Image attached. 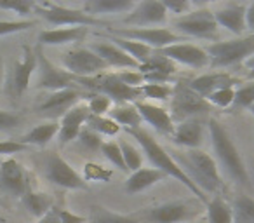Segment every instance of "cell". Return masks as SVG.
Here are the masks:
<instances>
[{
  "label": "cell",
  "mask_w": 254,
  "mask_h": 223,
  "mask_svg": "<svg viewBox=\"0 0 254 223\" xmlns=\"http://www.w3.org/2000/svg\"><path fill=\"white\" fill-rule=\"evenodd\" d=\"M126 133L129 136H132L134 140H138V143L141 145L143 153H145L146 159L152 162V166L155 167V169L162 171L166 176H171V178H174L176 181H180V183L185 185V187H187L191 194L197 195V199L202 202V204H204V206L207 204V202H209L207 195H205L204 192H202L200 188H198L197 185H195L193 181L187 176V174H185V171L181 169L180 164L174 160V157L169 155V153H167V150L164 149V147L160 145V143L157 142V140L153 138V136L150 135L146 129L138 128V129H131V131H126Z\"/></svg>",
  "instance_id": "cell-1"
},
{
  "label": "cell",
  "mask_w": 254,
  "mask_h": 223,
  "mask_svg": "<svg viewBox=\"0 0 254 223\" xmlns=\"http://www.w3.org/2000/svg\"><path fill=\"white\" fill-rule=\"evenodd\" d=\"M207 129L218 164L225 169V173L228 174V178L233 183L240 185V187H249V171H247L246 164H244L242 157L239 153V149L235 147L233 140L230 138L226 129L216 119H211L207 122Z\"/></svg>",
  "instance_id": "cell-2"
},
{
  "label": "cell",
  "mask_w": 254,
  "mask_h": 223,
  "mask_svg": "<svg viewBox=\"0 0 254 223\" xmlns=\"http://www.w3.org/2000/svg\"><path fill=\"white\" fill-rule=\"evenodd\" d=\"M188 178L200 188L204 194L218 192L223 188V178L219 174L218 162L200 149H191L183 153V157H174Z\"/></svg>",
  "instance_id": "cell-3"
},
{
  "label": "cell",
  "mask_w": 254,
  "mask_h": 223,
  "mask_svg": "<svg viewBox=\"0 0 254 223\" xmlns=\"http://www.w3.org/2000/svg\"><path fill=\"white\" fill-rule=\"evenodd\" d=\"M212 68H228L247 61L254 56V37H239L233 40H218L207 47Z\"/></svg>",
  "instance_id": "cell-4"
},
{
  "label": "cell",
  "mask_w": 254,
  "mask_h": 223,
  "mask_svg": "<svg viewBox=\"0 0 254 223\" xmlns=\"http://www.w3.org/2000/svg\"><path fill=\"white\" fill-rule=\"evenodd\" d=\"M44 176L53 185L66 190H89L87 181L58 152H39Z\"/></svg>",
  "instance_id": "cell-5"
},
{
  "label": "cell",
  "mask_w": 254,
  "mask_h": 223,
  "mask_svg": "<svg viewBox=\"0 0 254 223\" xmlns=\"http://www.w3.org/2000/svg\"><path fill=\"white\" fill-rule=\"evenodd\" d=\"M35 14H39L46 23L58 28H71V26H108L99 18L85 14L82 9H70L66 5L54 2H35Z\"/></svg>",
  "instance_id": "cell-6"
},
{
  "label": "cell",
  "mask_w": 254,
  "mask_h": 223,
  "mask_svg": "<svg viewBox=\"0 0 254 223\" xmlns=\"http://www.w3.org/2000/svg\"><path fill=\"white\" fill-rule=\"evenodd\" d=\"M77 84H82L85 89H91L96 94H105L112 99L117 105L122 103H138L141 98V89L129 87L124 84L117 74H99L94 77H85V78H75Z\"/></svg>",
  "instance_id": "cell-7"
},
{
  "label": "cell",
  "mask_w": 254,
  "mask_h": 223,
  "mask_svg": "<svg viewBox=\"0 0 254 223\" xmlns=\"http://www.w3.org/2000/svg\"><path fill=\"white\" fill-rule=\"evenodd\" d=\"M211 112V105L207 99L202 98L195 91L188 87V84H176L173 87V96H171V110L169 114L173 121H190L197 115Z\"/></svg>",
  "instance_id": "cell-8"
},
{
  "label": "cell",
  "mask_w": 254,
  "mask_h": 223,
  "mask_svg": "<svg viewBox=\"0 0 254 223\" xmlns=\"http://www.w3.org/2000/svg\"><path fill=\"white\" fill-rule=\"evenodd\" d=\"M173 26L187 37H195V39H218V23L214 19V12L209 9H197L190 11L188 14L174 18Z\"/></svg>",
  "instance_id": "cell-9"
},
{
  "label": "cell",
  "mask_w": 254,
  "mask_h": 223,
  "mask_svg": "<svg viewBox=\"0 0 254 223\" xmlns=\"http://www.w3.org/2000/svg\"><path fill=\"white\" fill-rule=\"evenodd\" d=\"M63 68L75 78H85L105 74L110 67L89 47H73L63 56Z\"/></svg>",
  "instance_id": "cell-10"
},
{
  "label": "cell",
  "mask_w": 254,
  "mask_h": 223,
  "mask_svg": "<svg viewBox=\"0 0 254 223\" xmlns=\"http://www.w3.org/2000/svg\"><path fill=\"white\" fill-rule=\"evenodd\" d=\"M108 32L110 35L141 42L152 47L153 51H160L164 47L173 46V44L187 42L183 35H178L167 28H108Z\"/></svg>",
  "instance_id": "cell-11"
},
{
  "label": "cell",
  "mask_w": 254,
  "mask_h": 223,
  "mask_svg": "<svg viewBox=\"0 0 254 223\" xmlns=\"http://www.w3.org/2000/svg\"><path fill=\"white\" fill-rule=\"evenodd\" d=\"M37 60H39V82L37 87L39 89H47V91H63V89H73L77 85L73 75L68 74L64 68H60L58 65H54L51 60H47L46 54L42 53V46H37L35 49Z\"/></svg>",
  "instance_id": "cell-12"
},
{
  "label": "cell",
  "mask_w": 254,
  "mask_h": 223,
  "mask_svg": "<svg viewBox=\"0 0 254 223\" xmlns=\"http://www.w3.org/2000/svg\"><path fill=\"white\" fill-rule=\"evenodd\" d=\"M167 9L162 0H143L136 2L134 9L122 19L124 25L132 28H155L167 23Z\"/></svg>",
  "instance_id": "cell-13"
},
{
  "label": "cell",
  "mask_w": 254,
  "mask_h": 223,
  "mask_svg": "<svg viewBox=\"0 0 254 223\" xmlns=\"http://www.w3.org/2000/svg\"><path fill=\"white\" fill-rule=\"evenodd\" d=\"M0 190L14 197H23L32 190V176L21 162L7 157L0 164Z\"/></svg>",
  "instance_id": "cell-14"
},
{
  "label": "cell",
  "mask_w": 254,
  "mask_h": 223,
  "mask_svg": "<svg viewBox=\"0 0 254 223\" xmlns=\"http://www.w3.org/2000/svg\"><path fill=\"white\" fill-rule=\"evenodd\" d=\"M157 53L169 58L174 63L185 65V67L195 68V70H200V68H205L211 65L207 51L195 46V44H185V42L173 44V46L164 47V49L157 51Z\"/></svg>",
  "instance_id": "cell-15"
},
{
  "label": "cell",
  "mask_w": 254,
  "mask_h": 223,
  "mask_svg": "<svg viewBox=\"0 0 254 223\" xmlns=\"http://www.w3.org/2000/svg\"><path fill=\"white\" fill-rule=\"evenodd\" d=\"M39 68V60H37V53L28 46H23V54L12 67L11 75V92L12 96H21L26 89L30 87V78H32L33 72Z\"/></svg>",
  "instance_id": "cell-16"
},
{
  "label": "cell",
  "mask_w": 254,
  "mask_h": 223,
  "mask_svg": "<svg viewBox=\"0 0 254 223\" xmlns=\"http://www.w3.org/2000/svg\"><path fill=\"white\" fill-rule=\"evenodd\" d=\"M91 115L87 108V103H78L73 108H70L66 114L63 115L60 122V133H58V140H60V145L64 147L68 143H71L73 140L78 138L84 124H87V119Z\"/></svg>",
  "instance_id": "cell-17"
},
{
  "label": "cell",
  "mask_w": 254,
  "mask_h": 223,
  "mask_svg": "<svg viewBox=\"0 0 254 223\" xmlns=\"http://www.w3.org/2000/svg\"><path fill=\"white\" fill-rule=\"evenodd\" d=\"M190 216L191 208L187 202H166L141 213V220L152 223H181Z\"/></svg>",
  "instance_id": "cell-18"
},
{
  "label": "cell",
  "mask_w": 254,
  "mask_h": 223,
  "mask_svg": "<svg viewBox=\"0 0 254 223\" xmlns=\"http://www.w3.org/2000/svg\"><path fill=\"white\" fill-rule=\"evenodd\" d=\"M134 105H136V108H138L143 121L148 122L152 128H155L157 131L162 133V135L173 136L174 129H176V124H174L171 114L164 106H159L150 101H141V99H139L138 103H134Z\"/></svg>",
  "instance_id": "cell-19"
},
{
  "label": "cell",
  "mask_w": 254,
  "mask_h": 223,
  "mask_svg": "<svg viewBox=\"0 0 254 223\" xmlns=\"http://www.w3.org/2000/svg\"><path fill=\"white\" fill-rule=\"evenodd\" d=\"M235 84H240V80H237L230 74H225V72H211V74H204L197 78H191L188 82V87L197 92V94H200L202 98H207L211 92L223 87H235Z\"/></svg>",
  "instance_id": "cell-20"
},
{
  "label": "cell",
  "mask_w": 254,
  "mask_h": 223,
  "mask_svg": "<svg viewBox=\"0 0 254 223\" xmlns=\"http://www.w3.org/2000/svg\"><path fill=\"white\" fill-rule=\"evenodd\" d=\"M246 7L247 4H225L214 11V19L218 26L228 30L230 33L240 37L246 32Z\"/></svg>",
  "instance_id": "cell-21"
},
{
  "label": "cell",
  "mask_w": 254,
  "mask_h": 223,
  "mask_svg": "<svg viewBox=\"0 0 254 223\" xmlns=\"http://www.w3.org/2000/svg\"><path fill=\"white\" fill-rule=\"evenodd\" d=\"M84 98L80 91L77 87L73 89H63V91L51 92L47 96V99L39 106V112L47 115H64L70 108H73L75 105H78V101Z\"/></svg>",
  "instance_id": "cell-22"
},
{
  "label": "cell",
  "mask_w": 254,
  "mask_h": 223,
  "mask_svg": "<svg viewBox=\"0 0 254 223\" xmlns=\"http://www.w3.org/2000/svg\"><path fill=\"white\" fill-rule=\"evenodd\" d=\"M89 49L96 53L103 61H106L110 68H126V70H139L141 65L136 60H132L127 53H124L120 47H117L112 42H99L92 44Z\"/></svg>",
  "instance_id": "cell-23"
},
{
  "label": "cell",
  "mask_w": 254,
  "mask_h": 223,
  "mask_svg": "<svg viewBox=\"0 0 254 223\" xmlns=\"http://www.w3.org/2000/svg\"><path fill=\"white\" fill-rule=\"evenodd\" d=\"M87 26H71V28H51L39 33L40 46H64L71 42H82L87 37Z\"/></svg>",
  "instance_id": "cell-24"
},
{
  "label": "cell",
  "mask_w": 254,
  "mask_h": 223,
  "mask_svg": "<svg viewBox=\"0 0 254 223\" xmlns=\"http://www.w3.org/2000/svg\"><path fill=\"white\" fill-rule=\"evenodd\" d=\"M173 140L176 145L185 147L187 150L200 149L202 142H204V126L197 119L180 122L173 133Z\"/></svg>",
  "instance_id": "cell-25"
},
{
  "label": "cell",
  "mask_w": 254,
  "mask_h": 223,
  "mask_svg": "<svg viewBox=\"0 0 254 223\" xmlns=\"http://www.w3.org/2000/svg\"><path fill=\"white\" fill-rule=\"evenodd\" d=\"M136 2L132 0H87L82 5L85 14L98 18L103 14H127L134 9Z\"/></svg>",
  "instance_id": "cell-26"
},
{
  "label": "cell",
  "mask_w": 254,
  "mask_h": 223,
  "mask_svg": "<svg viewBox=\"0 0 254 223\" xmlns=\"http://www.w3.org/2000/svg\"><path fill=\"white\" fill-rule=\"evenodd\" d=\"M167 178L162 171L155 169V167H141V169L131 173V176L127 178L126 185H124V190L127 194L136 195L139 192L146 190V188L153 187L155 183H160V181Z\"/></svg>",
  "instance_id": "cell-27"
},
{
  "label": "cell",
  "mask_w": 254,
  "mask_h": 223,
  "mask_svg": "<svg viewBox=\"0 0 254 223\" xmlns=\"http://www.w3.org/2000/svg\"><path fill=\"white\" fill-rule=\"evenodd\" d=\"M60 133V122L56 121H49V122H42V124L35 126L32 131H28L21 140L23 145L26 147H47L51 143V140H54V136Z\"/></svg>",
  "instance_id": "cell-28"
},
{
  "label": "cell",
  "mask_w": 254,
  "mask_h": 223,
  "mask_svg": "<svg viewBox=\"0 0 254 223\" xmlns=\"http://www.w3.org/2000/svg\"><path fill=\"white\" fill-rule=\"evenodd\" d=\"M108 117L113 119V121H115L120 128L126 129V131L141 128V122H143L141 115H139L134 103H122V105L112 106V110L108 112Z\"/></svg>",
  "instance_id": "cell-29"
},
{
  "label": "cell",
  "mask_w": 254,
  "mask_h": 223,
  "mask_svg": "<svg viewBox=\"0 0 254 223\" xmlns=\"http://www.w3.org/2000/svg\"><path fill=\"white\" fill-rule=\"evenodd\" d=\"M21 202H23V206L28 209L30 215H33L39 220L54 209V199L51 197L49 194H46V192L30 190L21 197Z\"/></svg>",
  "instance_id": "cell-30"
},
{
  "label": "cell",
  "mask_w": 254,
  "mask_h": 223,
  "mask_svg": "<svg viewBox=\"0 0 254 223\" xmlns=\"http://www.w3.org/2000/svg\"><path fill=\"white\" fill-rule=\"evenodd\" d=\"M108 39H110V42H113L117 47H120L124 53H127L132 60L138 61L139 65L148 63L152 54L155 53L152 47L145 46V44H141V42H136V40L122 39V37H117V35H108Z\"/></svg>",
  "instance_id": "cell-31"
},
{
  "label": "cell",
  "mask_w": 254,
  "mask_h": 223,
  "mask_svg": "<svg viewBox=\"0 0 254 223\" xmlns=\"http://www.w3.org/2000/svg\"><path fill=\"white\" fill-rule=\"evenodd\" d=\"M207 208V223H233V209L221 195H214L205 204Z\"/></svg>",
  "instance_id": "cell-32"
},
{
  "label": "cell",
  "mask_w": 254,
  "mask_h": 223,
  "mask_svg": "<svg viewBox=\"0 0 254 223\" xmlns=\"http://www.w3.org/2000/svg\"><path fill=\"white\" fill-rule=\"evenodd\" d=\"M89 220L91 223H141V213L139 215H120V213L110 211L103 206H94Z\"/></svg>",
  "instance_id": "cell-33"
},
{
  "label": "cell",
  "mask_w": 254,
  "mask_h": 223,
  "mask_svg": "<svg viewBox=\"0 0 254 223\" xmlns=\"http://www.w3.org/2000/svg\"><path fill=\"white\" fill-rule=\"evenodd\" d=\"M233 223H254V199L240 194L233 201Z\"/></svg>",
  "instance_id": "cell-34"
},
{
  "label": "cell",
  "mask_w": 254,
  "mask_h": 223,
  "mask_svg": "<svg viewBox=\"0 0 254 223\" xmlns=\"http://www.w3.org/2000/svg\"><path fill=\"white\" fill-rule=\"evenodd\" d=\"M139 72H141V74H146V72H157V74L173 77V75L178 72V67L174 61H171L169 58L162 56V54L155 51V53L152 54V58L148 60V63L139 67Z\"/></svg>",
  "instance_id": "cell-35"
},
{
  "label": "cell",
  "mask_w": 254,
  "mask_h": 223,
  "mask_svg": "<svg viewBox=\"0 0 254 223\" xmlns=\"http://www.w3.org/2000/svg\"><path fill=\"white\" fill-rule=\"evenodd\" d=\"M87 128H91L92 131H96L98 135H105V136H117L120 133V126L117 124L113 119L106 117V115H89L87 119Z\"/></svg>",
  "instance_id": "cell-36"
},
{
  "label": "cell",
  "mask_w": 254,
  "mask_h": 223,
  "mask_svg": "<svg viewBox=\"0 0 254 223\" xmlns=\"http://www.w3.org/2000/svg\"><path fill=\"white\" fill-rule=\"evenodd\" d=\"M101 153L105 155V159L108 160L113 167H117V169L122 171V173H126V174L129 173L126 162H124V155H122V150H120L119 142H113V140H110V142H103Z\"/></svg>",
  "instance_id": "cell-37"
},
{
  "label": "cell",
  "mask_w": 254,
  "mask_h": 223,
  "mask_svg": "<svg viewBox=\"0 0 254 223\" xmlns=\"http://www.w3.org/2000/svg\"><path fill=\"white\" fill-rule=\"evenodd\" d=\"M119 145H120V150H122L124 162H126L129 173H134V171L141 169V164H143L141 152H139L134 145H131L129 142H126V140H120Z\"/></svg>",
  "instance_id": "cell-38"
},
{
  "label": "cell",
  "mask_w": 254,
  "mask_h": 223,
  "mask_svg": "<svg viewBox=\"0 0 254 223\" xmlns=\"http://www.w3.org/2000/svg\"><path fill=\"white\" fill-rule=\"evenodd\" d=\"M113 176V169L105 167L96 162H85L84 164V178L85 181H99V183H108Z\"/></svg>",
  "instance_id": "cell-39"
},
{
  "label": "cell",
  "mask_w": 254,
  "mask_h": 223,
  "mask_svg": "<svg viewBox=\"0 0 254 223\" xmlns=\"http://www.w3.org/2000/svg\"><path fill=\"white\" fill-rule=\"evenodd\" d=\"M254 105V80H249L247 84L235 89V101L232 105V112L242 108H251Z\"/></svg>",
  "instance_id": "cell-40"
},
{
  "label": "cell",
  "mask_w": 254,
  "mask_h": 223,
  "mask_svg": "<svg viewBox=\"0 0 254 223\" xmlns=\"http://www.w3.org/2000/svg\"><path fill=\"white\" fill-rule=\"evenodd\" d=\"M205 99H207V103L211 106H218V108H232L233 101H235V87L218 89V91L211 92Z\"/></svg>",
  "instance_id": "cell-41"
},
{
  "label": "cell",
  "mask_w": 254,
  "mask_h": 223,
  "mask_svg": "<svg viewBox=\"0 0 254 223\" xmlns=\"http://www.w3.org/2000/svg\"><path fill=\"white\" fill-rule=\"evenodd\" d=\"M0 11L16 12L19 16L35 14V2L32 0H0Z\"/></svg>",
  "instance_id": "cell-42"
},
{
  "label": "cell",
  "mask_w": 254,
  "mask_h": 223,
  "mask_svg": "<svg viewBox=\"0 0 254 223\" xmlns=\"http://www.w3.org/2000/svg\"><path fill=\"white\" fill-rule=\"evenodd\" d=\"M139 89H141L143 96L155 99V101H167L173 96V87L166 84H143Z\"/></svg>",
  "instance_id": "cell-43"
},
{
  "label": "cell",
  "mask_w": 254,
  "mask_h": 223,
  "mask_svg": "<svg viewBox=\"0 0 254 223\" xmlns=\"http://www.w3.org/2000/svg\"><path fill=\"white\" fill-rule=\"evenodd\" d=\"M78 143L84 147L85 150H91V152H98L101 150V145H103V138L101 135H98L96 131H92L91 128H82L80 135H78Z\"/></svg>",
  "instance_id": "cell-44"
},
{
  "label": "cell",
  "mask_w": 254,
  "mask_h": 223,
  "mask_svg": "<svg viewBox=\"0 0 254 223\" xmlns=\"http://www.w3.org/2000/svg\"><path fill=\"white\" fill-rule=\"evenodd\" d=\"M113 101L105 94H92L87 101V108L92 115H106L112 110Z\"/></svg>",
  "instance_id": "cell-45"
},
{
  "label": "cell",
  "mask_w": 254,
  "mask_h": 223,
  "mask_svg": "<svg viewBox=\"0 0 254 223\" xmlns=\"http://www.w3.org/2000/svg\"><path fill=\"white\" fill-rule=\"evenodd\" d=\"M32 26H35L33 19H19V21H2L0 19V37L25 32V30L32 28Z\"/></svg>",
  "instance_id": "cell-46"
},
{
  "label": "cell",
  "mask_w": 254,
  "mask_h": 223,
  "mask_svg": "<svg viewBox=\"0 0 254 223\" xmlns=\"http://www.w3.org/2000/svg\"><path fill=\"white\" fill-rule=\"evenodd\" d=\"M115 74H117V77H119L124 84L129 85V87L139 89L145 84V77H143V74L139 70H122V72H115Z\"/></svg>",
  "instance_id": "cell-47"
},
{
  "label": "cell",
  "mask_w": 254,
  "mask_h": 223,
  "mask_svg": "<svg viewBox=\"0 0 254 223\" xmlns=\"http://www.w3.org/2000/svg\"><path fill=\"white\" fill-rule=\"evenodd\" d=\"M23 122V119L18 114H12L7 110H0V131L9 133L12 129H16Z\"/></svg>",
  "instance_id": "cell-48"
},
{
  "label": "cell",
  "mask_w": 254,
  "mask_h": 223,
  "mask_svg": "<svg viewBox=\"0 0 254 223\" xmlns=\"http://www.w3.org/2000/svg\"><path fill=\"white\" fill-rule=\"evenodd\" d=\"M162 2H164V5H166L167 12L178 14V18L188 14V12H190V7H191V4L187 2V0H162Z\"/></svg>",
  "instance_id": "cell-49"
},
{
  "label": "cell",
  "mask_w": 254,
  "mask_h": 223,
  "mask_svg": "<svg viewBox=\"0 0 254 223\" xmlns=\"http://www.w3.org/2000/svg\"><path fill=\"white\" fill-rule=\"evenodd\" d=\"M30 147L23 145L21 142H14V140H4L0 142V155H12V153H19L28 150Z\"/></svg>",
  "instance_id": "cell-50"
},
{
  "label": "cell",
  "mask_w": 254,
  "mask_h": 223,
  "mask_svg": "<svg viewBox=\"0 0 254 223\" xmlns=\"http://www.w3.org/2000/svg\"><path fill=\"white\" fill-rule=\"evenodd\" d=\"M58 216H60L61 223H87L85 216L75 215V213H70L66 209H58Z\"/></svg>",
  "instance_id": "cell-51"
},
{
  "label": "cell",
  "mask_w": 254,
  "mask_h": 223,
  "mask_svg": "<svg viewBox=\"0 0 254 223\" xmlns=\"http://www.w3.org/2000/svg\"><path fill=\"white\" fill-rule=\"evenodd\" d=\"M246 28L251 32V35H254V2L247 4L246 7Z\"/></svg>",
  "instance_id": "cell-52"
},
{
  "label": "cell",
  "mask_w": 254,
  "mask_h": 223,
  "mask_svg": "<svg viewBox=\"0 0 254 223\" xmlns=\"http://www.w3.org/2000/svg\"><path fill=\"white\" fill-rule=\"evenodd\" d=\"M37 223H61L60 222V216H58V209H53V211H49L46 216H42V218H40Z\"/></svg>",
  "instance_id": "cell-53"
},
{
  "label": "cell",
  "mask_w": 254,
  "mask_h": 223,
  "mask_svg": "<svg viewBox=\"0 0 254 223\" xmlns=\"http://www.w3.org/2000/svg\"><path fill=\"white\" fill-rule=\"evenodd\" d=\"M247 68H249V75H247V78L249 80H254V56H251L249 60L246 61Z\"/></svg>",
  "instance_id": "cell-54"
},
{
  "label": "cell",
  "mask_w": 254,
  "mask_h": 223,
  "mask_svg": "<svg viewBox=\"0 0 254 223\" xmlns=\"http://www.w3.org/2000/svg\"><path fill=\"white\" fill-rule=\"evenodd\" d=\"M4 60H2V56H0V94H2V91H4Z\"/></svg>",
  "instance_id": "cell-55"
},
{
  "label": "cell",
  "mask_w": 254,
  "mask_h": 223,
  "mask_svg": "<svg viewBox=\"0 0 254 223\" xmlns=\"http://www.w3.org/2000/svg\"><path fill=\"white\" fill-rule=\"evenodd\" d=\"M249 110H251V114H253V115H254V105H253V106H251V108H249Z\"/></svg>",
  "instance_id": "cell-56"
},
{
  "label": "cell",
  "mask_w": 254,
  "mask_h": 223,
  "mask_svg": "<svg viewBox=\"0 0 254 223\" xmlns=\"http://www.w3.org/2000/svg\"><path fill=\"white\" fill-rule=\"evenodd\" d=\"M253 37H254V35H253Z\"/></svg>",
  "instance_id": "cell-57"
}]
</instances>
